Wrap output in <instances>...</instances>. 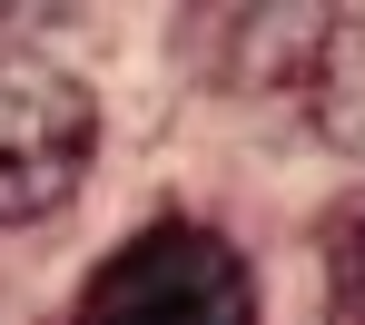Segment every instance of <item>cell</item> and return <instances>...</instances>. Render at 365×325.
<instances>
[{"mask_svg":"<svg viewBox=\"0 0 365 325\" xmlns=\"http://www.w3.org/2000/svg\"><path fill=\"white\" fill-rule=\"evenodd\" d=\"M297 89H306V109H316V129L365 158V10H326L316 60H306Z\"/></svg>","mask_w":365,"mask_h":325,"instance_id":"cell-3","label":"cell"},{"mask_svg":"<svg viewBox=\"0 0 365 325\" xmlns=\"http://www.w3.org/2000/svg\"><path fill=\"white\" fill-rule=\"evenodd\" d=\"M69 325H257V276L217 227L158 217L89 276Z\"/></svg>","mask_w":365,"mask_h":325,"instance_id":"cell-1","label":"cell"},{"mask_svg":"<svg viewBox=\"0 0 365 325\" xmlns=\"http://www.w3.org/2000/svg\"><path fill=\"white\" fill-rule=\"evenodd\" d=\"M316 257H326V325H365V197H346L316 227Z\"/></svg>","mask_w":365,"mask_h":325,"instance_id":"cell-4","label":"cell"},{"mask_svg":"<svg viewBox=\"0 0 365 325\" xmlns=\"http://www.w3.org/2000/svg\"><path fill=\"white\" fill-rule=\"evenodd\" d=\"M99 158V109L89 89L50 60H0V227H30L79 197Z\"/></svg>","mask_w":365,"mask_h":325,"instance_id":"cell-2","label":"cell"}]
</instances>
